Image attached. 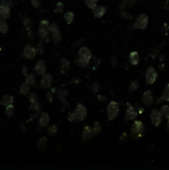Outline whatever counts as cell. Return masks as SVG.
<instances>
[{
	"label": "cell",
	"mask_w": 169,
	"mask_h": 170,
	"mask_svg": "<svg viewBox=\"0 0 169 170\" xmlns=\"http://www.w3.org/2000/svg\"><path fill=\"white\" fill-rule=\"evenodd\" d=\"M157 79V73L155 71V69L153 67H148L146 71V75H145V80H146V84L147 85H152L153 83L156 81Z\"/></svg>",
	"instance_id": "obj_5"
},
{
	"label": "cell",
	"mask_w": 169,
	"mask_h": 170,
	"mask_svg": "<svg viewBox=\"0 0 169 170\" xmlns=\"http://www.w3.org/2000/svg\"><path fill=\"white\" fill-rule=\"evenodd\" d=\"M49 27H42L39 26L38 28V36L41 38V40H44L45 43H49L50 38H49Z\"/></svg>",
	"instance_id": "obj_11"
},
{
	"label": "cell",
	"mask_w": 169,
	"mask_h": 170,
	"mask_svg": "<svg viewBox=\"0 0 169 170\" xmlns=\"http://www.w3.org/2000/svg\"><path fill=\"white\" fill-rule=\"evenodd\" d=\"M47 143H48V140H47L46 137H42L41 139H39L38 141V148L41 150H45L47 147Z\"/></svg>",
	"instance_id": "obj_29"
},
{
	"label": "cell",
	"mask_w": 169,
	"mask_h": 170,
	"mask_svg": "<svg viewBox=\"0 0 169 170\" xmlns=\"http://www.w3.org/2000/svg\"><path fill=\"white\" fill-rule=\"evenodd\" d=\"M118 63H119L118 58H116L115 56H112L111 58V64L112 65V67H116V66H118Z\"/></svg>",
	"instance_id": "obj_50"
},
{
	"label": "cell",
	"mask_w": 169,
	"mask_h": 170,
	"mask_svg": "<svg viewBox=\"0 0 169 170\" xmlns=\"http://www.w3.org/2000/svg\"><path fill=\"white\" fill-rule=\"evenodd\" d=\"M74 112H75V115L77 116V120H81V121L85 120L87 117V115H88V113H87V108L85 107L84 104L81 103L77 104Z\"/></svg>",
	"instance_id": "obj_4"
},
{
	"label": "cell",
	"mask_w": 169,
	"mask_h": 170,
	"mask_svg": "<svg viewBox=\"0 0 169 170\" xmlns=\"http://www.w3.org/2000/svg\"><path fill=\"white\" fill-rule=\"evenodd\" d=\"M138 115V112L136 110L132 107L131 104H127V112H125V120H132L135 119Z\"/></svg>",
	"instance_id": "obj_12"
},
{
	"label": "cell",
	"mask_w": 169,
	"mask_h": 170,
	"mask_svg": "<svg viewBox=\"0 0 169 170\" xmlns=\"http://www.w3.org/2000/svg\"><path fill=\"white\" fill-rule=\"evenodd\" d=\"M19 91L21 95H26L30 93V86L27 84V83H22V84L20 85V88H19Z\"/></svg>",
	"instance_id": "obj_23"
},
{
	"label": "cell",
	"mask_w": 169,
	"mask_h": 170,
	"mask_svg": "<svg viewBox=\"0 0 169 170\" xmlns=\"http://www.w3.org/2000/svg\"><path fill=\"white\" fill-rule=\"evenodd\" d=\"M142 103H143L144 106L149 107L154 102V98H153V94L151 91H145L143 95H142V99H141Z\"/></svg>",
	"instance_id": "obj_9"
},
{
	"label": "cell",
	"mask_w": 169,
	"mask_h": 170,
	"mask_svg": "<svg viewBox=\"0 0 169 170\" xmlns=\"http://www.w3.org/2000/svg\"><path fill=\"white\" fill-rule=\"evenodd\" d=\"M70 68H71V64L70 62L66 59V58H63L61 60V65H60V70H61V73L62 74H66L70 71Z\"/></svg>",
	"instance_id": "obj_18"
},
{
	"label": "cell",
	"mask_w": 169,
	"mask_h": 170,
	"mask_svg": "<svg viewBox=\"0 0 169 170\" xmlns=\"http://www.w3.org/2000/svg\"><path fill=\"white\" fill-rule=\"evenodd\" d=\"M34 72H35L38 76L42 77L44 74H46V65L43 60L37 61V63L34 66Z\"/></svg>",
	"instance_id": "obj_10"
},
{
	"label": "cell",
	"mask_w": 169,
	"mask_h": 170,
	"mask_svg": "<svg viewBox=\"0 0 169 170\" xmlns=\"http://www.w3.org/2000/svg\"><path fill=\"white\" fill-rule=\"evenodd\" d=\"M28 95H29V101H30V103L37 101V95H36V93H29Z\"/></svg>",
	"instance_id": "obj_47"
},
{
	"label": "cell",
	"mask_w": 169,
	"mask_h": 170,
	"mask_svg": "<svg viewBox=\"0 0 169 170\" xmlns=\"http://www.w3.org/2000/svg\"><path fill=\"white\" fill-rule=\"evenodd\" d=\"M138 88H139V84H138L137 81H132L131 83V85H129V91H136Z\"/></svg>",
	"instance_id": "obj_39"
},
{
	"label": "cell",
	"mask_w": 169,
	"mask_h": 170,
	"mask_svg": "<svg viewBox=\"0 0 169 170\" xmlns=\"http://www.w3.org/2000/svg\"><path fill=\"white\" fill-rule=\"evenodd\" d=\"M150 119L154 126H159L162 121V115H161V113H160V111L157 110H153L151 111Z\"/></svg>",
	"instance_id": "obj_8"
},
{
	"label": "cell",
	"mask_w": 169,
	"mask_h": 170,
	"mask_svg": "<svg viewBox=\"0 0 169 170\" xmlns=\"http://www.w3.org/2000/svg\"><path fill=\"white\" fill-rule=\"evenodd\" d=\"M136 0H123V3L125 5V7H128V8H132Z\"/></svg>",
	"instance_id": "obj_40"
},
{
	"label": "cell",
	"mask_w": 169,
	"mask_h": 170,
	"mask_svg": "<svg viewBox=\"0 0 169 170\" xmlns=\"http://www.w3.org/2000/svg\"><path fill=\"white\" fill-rule=\"evenodd\" d=\"M144 125L142 123V121L136 120L134 121V123L132 124L131 128V136L133 139H138L140 138L144 133Z\"/></svg>",
	"instance_id": "obj_1"
},
{
	"label": "cell",
	"mask_w": 169,
	"mask_h": 170,
	"mask_svg": "<svg viewBox=\"0 0 169 170\" xmlns=\"http://www.w3.org/2000/svg\"><path fill=\"white\" fill-rule=\"evenodd\" d=\"M107 119L112 120L118 116L119 112V103L115 101H111L109 104H107Z\"/></svg>",
	"instance_id": "obj_2"
},
{
	"label": "cell",
	"mask_w": 169,
	"mask_h": 170,
	"mask_svg": "<svg viewBox=\"0 0 169 170\" xmlns=\"http://www.w3.org/2000/svg\"><path fill=\"white\" fill-rule=\"evenodd\" d=\"M48 134L50 136H56L57 134V132H58V127H57V125H55V124H51V125H49V127H48Z\"/></svg>",
	"instance_id": "obj_31"
},
{
	"label": "cell",
	"mask_w": 169,
	"mask_h": 170,
	"mask_svg": "<svg viewBox=\"0 0 169 170\" xmlns=\"http://www.w3.org/2000/svg\"><path fill=\"white\" fill-rule=\"evenodd\" d=\"M52 83H53V77L51 76V74H44L40 82V87L42 89H49L52 86Z\"/></svg>",
	"instance_id": "obj_7"
},
{
	"label": "cell",
	"mask_w": 169,
	"mask_h": 170,
	"mask_svg": "<svg viewBox=\"0 0 169 170\" xmlns=\"http://www.w3.org/2000/svg\"><path fill=\"white\" fill-rule=\"evenodd\" d=\"M68 95V91L64 89H57V98L60 99L63 103H66L68 106V103L66 102V98Z\"/></svg>",
	"instance_id": "obj_19"
},
{
	"label": "cell",
	"mask_w": 169,
	"mask_h": 170,
	"mask_svg": "<svg viewBox=\"0 0 169 170\" xmlns=\"http://www.w3.org/2000/svg\"><path fill=\"white\" fill-rule=\"evenodd\" d=\"M161 101H165V102H169V84L164 88L163 90V93H162V95L159 98L158 102H161Z\"/></svg>",
	"instance_id": "obj_22"
},
{
	"label": "cell",
	"mask_w": 169,
	"mask_h": 170,
	"mask_svg": "<svg viewBox=\"0 0 169 170\" xmlns=\"http://www.w3.org/2000/svg\"><path fill=\"white\" fill-rule=\"evenodd\" d=\"M107 8L105 6H96L93 9V14L96 18H102V17L106 14Z\"/></svg>",
	"instance_id": "obj_17"
},
{
	"label": "cell",
	"mask_w": 169,
	"mask_h": 170,
	"mask_svg": "<svg viewBox=\"0 0 169 170\" xmlns=\"http://www.w3.org/2000/svg\"><path fill=\"white\" fill-rule=\"evenodd\" d=\"M74 18H75V15H74V13L69 11V12H66L64 15V19H65V22H66L68 25H70L73 23L74 21Z\"/></svg>",
	"instance_id": "obj_24"
},
{
	"label": "cell",
	"mask_w": 169,
	"mask_h": 170,
	"mask_svg": "<svg viewBox=\"0 0 169 170\" xmlns=\"http://www.w3.org/2000/svg\"><path fill=\"white\" fill-rule=\"evenodd\" d=\"M49 123H50V116L48 113L46 111L41 112L40 117H39V123H38L39 125H40L41 127H45V126L49 124Z\"/></svg>",
	"instance_id": "obj_15"
},
{
	"label": "cell",
	"mask_w": 169,
	"mask_h": 170,
	"mask_svg": "<svg viewBox=\"0 0 169 170\" xmlns=\"http://www.w3.org/2000/svg\"><path fill=\"white\" fill-rule=\"evenodd\" d=\"M168 119V121H167V124H166V127H167V130L169 132V119Z\"/></svg>",
	"instance_id": "obj_55"
},
{
	"label": "cell",
	"mask_w": 169,
	"mask_h": 170,
	"mask_svg": "<svg viewBox=\"0 0 169 170\" xmlns=\"http://www.w3.org/2000/svg\"><path fill=\"white\" fill-rule=\"evenodd\" d=\"M120 15L123 17L124 19H128V18H131V15L128 14V13L125 11V9L123 10H120Z\"/></svg>",
	"instance_id": "obj_52"
},
{
	"label": "cell",
	"mask_w": 169,
	"mask_h": 170,
	"mask_svg": "<svg viewBox=\"0 0 169 170\" xmlns=\"http://www.w3.org/2000/svg\"><path fill=\"white\" fill-rule=\"evenodd\" d=\"M92 129H93V132H94L95 136H99V134L101 133V132H102V125H101V123H99V121H96V123H94Z\"/></svg>",
	"instance_id": "obj_27"
},
{
	"label": "cell",
	"mask_w": 169,
	"mask_h": 170,
	"mask_svg": "<svg viewBox=\"0 0 169 170\" xmlns=\"http://www.w3.org/2000/svg\"><path fill=\"white\" fill-rule=\"evenodd\" d=\"M169 31V26L167 23H163L162 26H161V32L164 33V35H166Z\"/></svg>",
	"instance_id": "obj_44"
},
{
	"label": "cell",
	"mask_w": 169,
	"mask_h": 170,
	"mask_svg": "<svg viewBox=\"0 0 169 170\" xmlns=\"http://www.w3.org/2000/svg\"><path fill=\"white\" fill-rule=\"evenodd\" d=\"M9 30V26L6 23V21L4 19H0V33L6 34Z\"/></svg>",
	"instance_id": "obj_26"
},
{
	"label": "cell",
	"mask_w": 169,
	"mask_h": 170,
	"mask_svg": "<svg viewBox=\"0 0 169 170\" xmlns=\"http://www.w3.org/2000/svg\"><path fill=\"white\" fill-rule=\"evenodd\" d=\"M78 55H79L80 58H83L86 60L91 61L92 59V51H91L88 47H81L79 51H78Z\"/></svg>",
	"instance_id": "obj_13"
},
{
	"label": "cell",
	"mask_w": 169,
	"mask_h": 170,
	"mask_svg": "<svg viewBox=\"0 0 169 170\" xmlns=\"http://www.w3.org/2000/svg\"><path fill=\"white\" fill-rule=\"evenodd\" d=\"M13 102H14V98H13L12 95H5L2 98L1 101H0V104L3 106V107H7V106H9V104L13 103Z\"/></svg>",
	"instance_id": "obj_21"
},
{
	"label": "cell",
	"mask_w": 169,
	"mask_h": 170,
	"mask_svg": "<svg viewBox=\"0 0 169 170\" xmlns=\"http://www.w3.org/2000/svg\"><path fill=\"white\" fill-rule=\"evenodd\" d=\"M65 10V5L63 2H58L57 5L55 7V12H58V13H62Z\"/></svg>",
	"instance_id": "obj_38"
},
{
	"label": "cell",
	"mask_w": 169,
	"mask_h": 170,
	"mask_svg": "<svg viewBox=\"0 0 169 170\" xmlns=\"http://www.w3.org/2000/svg\"><path fill=\"white\" fill-rule=\"evenodd\" d=\"M49 21L46 20V19H43L40 21V24H39V26H42V27H49Z\"/></svg>",
	"instance_id": "obj_51"
},
{
	"label": "cell",
	"mask_w": 169,
	"mask_h": 170,
	"mask_svg": "<svg viewBox=\"0 0 169 170\" xmlns=\"http://www.w3.org/2000/svg\"><path fill=\"white\" fill-rule=\"evenodd\" d=\"M160 113L164 119H169V106H162L160 108Z\"/></svg>",
	"instance_id": "obj_30"
},
{
	"label": "cell",
	"mask_w": 169,
	"mask_h": 170,
	"mask_svg": "<svg viewBox=\"0 0 169 170\" xmlns=\"http://www.w3.org/2000/svg\"><path fill=\"white\" fill-rule=\"evenodd\" d=\"M99 2V0H85L86 6L90 8V9H94L97 6V3Z\"/></svg>",
	"instance_id": "obj_34"
},
{
	"label": "cell",
	"mask_w": 169,
	"mask_h": 170,
	"mask_svg": "<svg viewBox=\"0 0 169 170\" xmlns=\"http://www.w3.org/2000/svg\"><path fill=\"white\" fill-rule=\"evenodd\" d=\"M28 37L31 39V40H34V39L36 38V35H35V32L33 31L32 29L28 28Z\"/></svg>",
	"instance_id": "obj_49"
},
{
	"label": "cell",
	"mask_w": 169,
	"mask_h": 170,
	"mask_svg": "<svg viewBox=\"0 0 169 170\" xmlns=\"http://www.w3.org/2000/svg\"><path fill=\"white\" fill-rule=\"evenodd\" d=\"M139 59H140L139 55H138V53L135 51H133L129 54V63L133 65V66H136V65L139 63Z\"/></svg>",
	"instance_id": "obj_20"
},
{
	"label": "cell",
	"mask_w": 169,
	"mask_h": 170,
	"mask_svg": "<svg viewBox=\"0 0 169 170\" xmlns=\"http://www.w3.org/2000/svg\"><path fill=\"white\" fill-rule=\"evenodd\" d=\"M25 83H27V84H28V85H29L30 87H33V86H35V83H36V79H35V76H34L33 74H27V75H26Z\"/></svg>",
	"instance_id": "obj_25"
},
{
	"label": "cell",
	"mask_w": 169,
	"mask_h": 170,
	"mask_svg": "<svg viewBox=\"0 0 169 170\" xmlns=\"http://www.w3.org/2000/svg\"><path fill=\"white\" fill-rule=\"evenodd\" d=\"M31 4L34 8H40L41 7L40 0H31Z\"/></svg>",
	"instance_id": "obj_48"
},
{
	"label": "cell",
	"mask_w": 169,
	"mask_h": 170,
	"mask_svg": "<svg viewBox=\"0 0 169 170\" xmlns=\"http://www.w3.org/2000/svg\"><path fill=\"white\" fill-rule=\"evenodd\" d=\"M30 108H31V110L36 111H41L42 107H41L40 103H39V102H38V99H37V101L32 102V103H31V107H30Z\"/></svg>",
	"instance_id": "obj_35"
},
{
	"label": "cell",
	"mask_w": 169,
	"mask_h": 170,
	"mask_svg": "<svg viewBox=\"0 0 169 170\" xmlns=\"http://www.w3.org/2000/svg\"><path fill=\"white\" fill-rule=\"evenodd\" d=\"M77 64L79 65L80 67H83V68H87L89 67L90 65V61L89 60H86V59H83V58H78L77 59Z\"/></svg>",
	"instance_id": "obj_32"
},
{
	"label": "cell",
	"mask_w": 169,
	"mask_h": 170,
	"mask_svg": "<svg viewBox=\"0 0 169 170\" xmlns=\"http://www.w3.org/2000/svg\"><path fill=\"white\" fill-rule=\"evenodd\" d=\"M68 120L71 121V123H74V121L77 120V116L75 115V112H69V115H68Z\"/></svg>",
	"instance_id": "obj_43"
},
{
	"label": "cell",
	"mask_w": 169,
	"mask_h": 170,
	"mask_svg": "<svg viewBox=\"0 0 169 170\" xmlns=\"http://www.w3.org/2000/svg\"><path fill=\"white\" fill-rule=\"evenodd\" d=\"M5 115L8 116V117H11L13 115H14V111H15V108H14V106H13V103L9 104V106H7L5 107Z\"/></svg>",
	"instance_id": "obj_33"
},
{
	"label": "cell",
	"mask_w": 169,
	"mask_h": 170,
	"mask_svg": "<svg viewBox=\"0 0 169 170\" xmlns=\"http://www.w3.org/2000/svg\"><path fill=\"white\" fill-rule=\"evenodd\" d=\"M148 16L146 14H141L137 17V19L135 20V22L133 24V28L134 29H139V30H143L147 27L148 25Z\"/></svg>",
	"instance_id": "obj_3"
},
{
	"label": "cell",
	"mask_w": 169,
	"mask_h": 170,
	"mask_svg": "<svg viewBox=\"0 0 169 170\" xmlns=\"http://www.w3.org/2000/svg\"><path fill=\"white\" fill-rule=\"evenodd\" d=\"M49 31L51 33H54V32H57L60 31V27L57 23H51L49 24Z\"/></svg>",
	"instance_id": "obj_37"
},
{
	"label": "cell",
	"mask_w": 169,
	"mask_h": 170,
	"mask_svg": "<svg viewBox=\"0 0 169 170\" xmlns=\"http://www.w3.org/2000/svg\"><path fill=\"white\" fill-rule=\"evenodd\" d=\"M23 24H24L25 27L30 28V26H31V24H32V21H31V19H29L28 17H26V18L23 19Z\"/></svg>",
	"instance_id": "obj_45"
},
{
	"label": "cell",
	"mask_w": 169,
	"mask_h": 170,
	"mask_svg": "<svg viewBox=\"0 0 169 170\" xmlns=\"http://www.w3.org/2000/svg\"><path fill=\"white\" fill-rule=\"evenodd\" d=\"M99 84L97 82H95L94 84L92 85V91L94 94H97L99 91Z\"/></svg>",
	"instance_id": "obj_46"
},
{
	"label": "cell",
	"mask_w": 169,
	"mask_h": 170,
	"mask_svg": "<svg viewBox=\"0 0 169 170\" xmlns=\"http://www.w3.org/2000/svg\"><path fill=\"white\" fill-rule=\"evenodd\" d=\"M13 3L11 0H0V5H5V6H9L10 8L13 6Z\"/></svg>",
	"instance_id": "obj_42"
},
{
	"label": "cell",
	"mask_w": 169,
	"mask_h": 170,
	"mask_svg": "<svg viewBox=\"0 0 169 170\" xmlns=\"http://www.w3.org/2000/svg\"><path fill=\"white\" fill-rule=\"evenodd\" d=\"M94 132H93V129L91 127L90 125H86L84 127V130H83V134H82V137L85 141H88V140H91L93 137H94Z\"/></svg>",
	"instance_id": "obj_14"
},
{
	"label": "cell",
	"mask_w": 169,
	"mask_h": 170,
	"mask_svg": "<svg viewBox=\"0 0 169 170\" xmlns=\"http://www.w3.org/2000/svg\"><path fill=\"white\" fill-rule=\"evenodd\" d=\"M10 10L11 8L9 6L0 5V19H8L10 17Z\"/></svg>",
	"instance_id": "obj_16"
},
{
	"label": "cell",
	"mask_w": 169,
	"mask_h": 170,
	"mask_svg": "<svg viewBox=\"0 0 169 170\" xmlns=\"http://www.w3.org/2000/svg\"><path fill=\"white\" fill-rule=\"evenodd\" d=\"M55 91H56V89H52L51 91H49L48 93H47L46 95V97H47V99H48V102L52 103L54 101V94H55Z\"/></svg>",
	"instance_id": "obj_36"
},
{
	"label": "cell",
	"mask_w": 169,
	"mask_h": 170,
	"mask_svg": "<svg viewBox=\"0 0 169 170\" xmlns=\"http://www.w3.org/2000/svg\"><path fill=\"white\" fill-rule=\"evenodd\" d=\"M22 73H23V75H27V74H28V68L26 67V66H23V68H22Z\"/></svg>",
	"instance_id": "obj_54"
},
{
	"label": "cell",
	"mask_w": 169,
	"mask_h": 170,
	"mask_svg": "<svg viewBox=\"0 0 169 170\" xmlns=\"http://www.w3.org/2000/svg\"><path fill=\"white\" fill-rule=\"evenodd\" d=\"M52 40H53V42L55 43V44L60 43L61 40H62V34H61V32L57 31V32L52 33Z\"/></svg>",
	"instance_id": "obj_28"
},
{
	"label": "cell",
	"mask_w": 169,
	"mask_h": 170,
	"mask_svg": "<svg viewBox=\"0 0 169 170\" xmlns=\"http://www.w3.org/2000/svg\"><path fill=\"white\" fill-rule=\"evenodd\" d=\"M98 101H99V102H106L107 101V97H106V95H99Z\"/></svg>",
	"instance_id": "obj_53"
},
{
	"label": "cell",
	"mask_w": 169,
	"mask_h": 170,
	"mask_svg": "<svg viewBox=\"0 0 169 170\" xmlns=\"http://www.w3.org/2000/svg\"><path fill=\"white\" fill-rule=\"evenodd\" d=\"M35 48H36V51H37L38 54H44L45 48H44V45H43L42 43H38Z\"/></svg>",
	"instance_id": "obj_41"
},
{
	"label": "cell",
	"mask_w": 169,
	"mask_h": 170,
	"mask_svg": "<svg viewBox=\"0 0 169 170\" xmlns=\"http://www.w3.org/2000/svg\"><path fill=\"white\" fill-rule=\"evenodd\" d=\"M37 54H38V53H37V51H36V48H35V47L31 46L30 44H27V45L25 46L24 51H23V56L25 57L26 59H28V60H32V59L35 58Z\"/></svg>",
	"instance_id": "obj_6"
}]
</instances>
